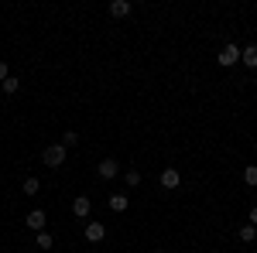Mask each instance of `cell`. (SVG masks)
Returning <instances> with one entry per match:
<instances>
[{"mask_svg": "<svg viewBox=\"0 0 257 253\" xmlns=\"http://www.w3.org/2000/svg\"><path fill=\"white\" fill-rule=\"evenodd\" d=\"M41 161H45L48 168H62V164H65V147H62V144H48L45 154H41Z\"/></svg>", "mask_w": 257, "mask_h": 253, "instance_id": "1", "label": "cell"}, {"mask_svg": "<svg viewBox=\"0 0 257 253\" xmlns=\"http://www.w3.org/2000/svg\"><path fill=\"white\" fill-rule=\"evenodd\" d=\"M216 59H219V65H223V69H230V65H237V62H240V48L230 41V45H223V48H219Z\"/></svg>", "mask_w": 257, "mask_h": 253, "instance_id": "2", "label": "cell"}, {"mask_svg": "<svg viewBox=\"0 0 257 253\" xmlns=\"http://www.w3.org/2000/svg\"><path fill=\"white\" fill-rule=\"evenodd\" d=\"M24 222H28V229H35V233H41V229H45V222H48V215H45V209H31Z\"/></svg>", "mask_w": 257, "mask_h": 253, "instance_id": "3", "label": "cell"}, {"mask_svg": "<svg viewBox=\"0 0 257 253\" xmlns=\"http://www.w3.org/2000/svg\"><path fill=\"white\" fill-rule=\"evenodd\" d=\"M96 171H99V178H117L120 175V164L113 161V157H106V161H99V164H96Z\"/></svg>", "mask_w": 257, "mask_h": 253, "instance_id": "4", "label": "cell"}, {"mask_svg": "<svg viewBox=\"0 0 257 253\" xmlns=\"http://www.w3.org/2000/svg\"><path fill=\"white\" fill-rule=\"evenodd\" d=\"M182 185V175H178L175 168H165L161 171V188H178Z\"/></svg>", "mask_w": 257, "mask_h": 253, "instance_id": "5", "label": "cell"}, {"mask_svg": "<svg viewBox=\"0 0 257 253\" xmlns=\"http://www.w3.org/2000/svg\"><path fill=\"white\" fill-rule=\"evenodd\" d=\"M103 236H106V226L103 222H86V239L89 243H99Z\"/></svg>", "mask_w": 257, "mask_h": 253, "instance_id": "6", "label": "cell"}, {"mask_svg": "<svg viewBox=\"0 0 257 253\" xmlns=\"http://www.w3.org/2000/svg\"><path fill=\"white\" fill-rule=\"evenodd\" d=\"M240 62H243L247 69H257V45H247V48H240Z\"/></svg>", "mask_w": 257, "mask_h": 253, "instance_id": "7", "label": "cell"}, {"mask_svg": "<svg viewBox=\"0 0 257 253\" xmlns=\"http://www.w3.org/2000/svg\"><path fill=\"white\" fill-rule=\"evenodd\" d=\"M89 209H93V202H89L86 195H79V198L72 202V212L79 215V219H86V215H89Z\"/></svg>", "mask_w": 257, "mask_h": 253, "instance_id": "8", "label": "cell"}, {"mask_svg": "<svg viewBox=\"0 0 257 253\" xmlns=\"http://www.w3.org/2000/svg\"><path fill=\"white\" fill-rule=\"evenodd\" d=\"M127 14H131L127 0H110V18H127Z\"/></svg>", "mask_w": 257, "mask_h": 253, "instance_id": "9", "label": "cell"}, {"mask_svg": "<svg viewBox=\"0 0 257 253\" xmlns=\"http://www.w3.org/2000/svg\"><path fill=\"white\" fill-rule=\"evenodd\" d=\"M127 205H131V202H127V195H123V192L110 195V209H113V212H127Z\"/></svg>", "mask_w": 257, "mask_h": 253, "instance_id": "10", "label": "cell"}, {"mask_svg": "<svg viewBox=\"0 0 257 253\" xmlns=\"http://www.w3.org/2000/svg\"><path fill=\"white\" fill-rule=\"evenodd\" d=\"M0 89H4L7 96H14V93H18V89H21V79H18V76H7V79H4V82H0Z\"/></svg>", "mask_w": 257, "mask_h": 253, "instance_id": "11", "label": "cell"}, {"mask_svg": "<svg viewBox=\"0 0 257 253\" xmlns=\"http://www.w3.org/2000/svg\"><path fill=\"white\" fill-rule=\"evenodd\" d=\"M240 239H243V243H254V239H257V226L243 222V226H240Z\"/></svg>", "mask_w": 257, "mask_h": 253, "instance_id": "12", "label": "cell"}, {"mask_svg": "<svg viewBox=\"0 0 257 253\" xmlns=\"http://www.w3.org/2000/svg\"><path fill=\"white\" fill-rule=\"evenodd\" d=\"M52 243H55V239H52V233H45V229L35 236V246H38V250H52Z\"/></svg>", "mask_w": 257, "mask_h": 253, "instance_id": "13", "label": "cell"}, {"mask_svg": "<svg viewBox=\"0 0 257 253\" xmlns=\"http://www.w3.org/2000/svg\"><path fill=\"white\" fill-rule=\"evenodd\" d=\"M76 144H79V134H76V130H65V134H62V147H65V151L76 147Z\"/></svg>", "mask_w": 257, "mask_h": 253, "instance_id": "14", "label": "cell"}, {"mask_svg": "<svg viewBox=\"0 0 257 253\" xmlns=\"http://www.w3.org/2000/svg\"><path fill=\"white\" fill-rule=\"evenodd\" d=\"M38 188H41V181H38L35 175H28V178H24V192H28V195H38Z\"/></svg>", "mask_w": 257, "mask_h": 253, "instance_id": "15", "label": "cell"}, {"mask_svg": "<svg viewBox=\"0 0 257 253\" xmlns=\"http://www.w3.org/2000/svg\"><path fill=\"white\" fill-rule=\"evenodd\" d=\"M243 181H247L250 188L257 185V164H247V168H243Z\"/></svg>", "mask_w": 257, "mask_h": 253, "instance_id": "16", "label": "cell"}, {"mask_svg": "<svg viewBox=\"0 0 257 253\" xmlns=\"http://www.w3.org/2000/svg\"><path fill=\"white\" fill-rule=\"evenodd\" d=\"M123 181H127V185H141V171H138V168H131V171L123 175Z\"/></svg>", "mask_w": 257, "mask_h": 253, "instance_id": "17", "label": "cell"}, {"mask_svg": "<svg viewBox=\"0 0 257 253\" xmlns=\"http://www.w3.org/2000/svg\"><path fill=\"white\" fill-rule=\"evenodd\" d=\"M247 222H250V226H257V205L250 209V215H247Z\"/></svg>", "mask_w": 257, "mask_h": 253, "instance_id": "18", "label": "cell"}, {"mask_svg": "<svg viewBox=\"0 0 257 253\" xmlns=\"http://www.w3.org/2000/svg\"><path fill=\"white\" fill-rule=\"evenodd\" d=\"M7 76H11V72H7V62H0V82H4Z\"/></svg>", "mask_w": 257, "mask_h": 253, "instance_id": "19", "label": "cell"}, {"mask_svg": "<svg viewBox=\"0 0 257 253\" xmlns=\"http://www.w3.org/2000/svg\"><path fill=\"white\" fill-rule=\"evenodd\" d=\"M155 253H165V250H155Z\"/></svg>", "mask_w": 257, "mask_h": 253, "instance_id": "20", "label": "cell"}, {"mask_svg": "<svg viewBox=\"0 0 257 253\" xmlns=\"http://www.w3.org/2000/svg\"><path fill=\"white\" fill-rule=\"evenodd\" d=\"M209 253H216V250H209Z\"/></svg>", "mask_w": 257, "mask_h": 253, "instance_id": "21", "label": "cell"}]
</instances>
